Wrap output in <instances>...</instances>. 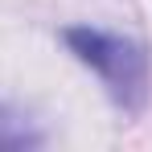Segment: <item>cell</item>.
I'll return each instance as SVG.
<instances>
[{
	"label": "cell",
	"mask_w": 152,
	"mask_h": 152,
	"mask_svg": "<svg viewBox=\"0 0 152 152\" xmlns=\"http://www.w3.org/2000/svg\"><path fill=\"white\" fill-rule=\"evenodd\" d=\"M62 41L82 66H91L103 78L115 107H124L127 115L144 111V103H148V53H144V45H136L132 37H119V33L91 29V25L66 29Z\"/></svg>",
	"instance_id": "obj_1"
},
{
	"label": "cell",
	"mask_w": 152,
	"mask_h": 152,
	"mask_svg": "<svg viewBox=\"0 0 152 152\" xmlns=\"http://www.w3.org/2000/svg\"><path fill=\"white\" fill-rule=\"evenodd\" d=\"M45 136L29 124L21 111H12L8 103H0V148H37Z\"/></svg>",
	"instance_id": "obj_2"
}]
</instances>
